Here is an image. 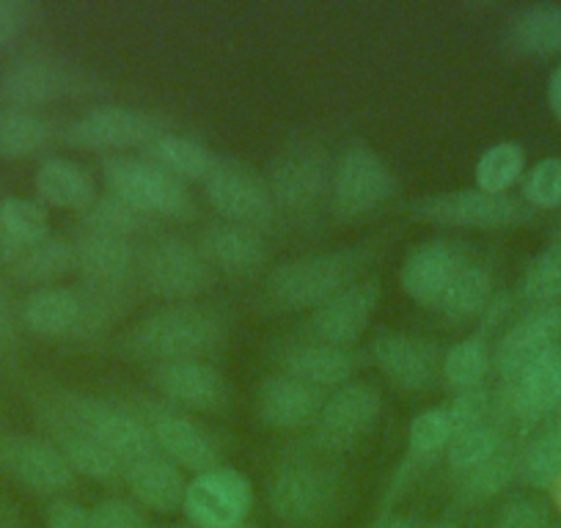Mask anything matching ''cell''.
<instances>
[{
    "mask_svg": "<svg viewBox=\"0 0 561 528\" xmlns=\"http://www.w3.org/2000/svg\"><path fill=\"white\" fill-rule=\"evenodd\" d=\"M36 193L45 204L58 209H78L85 213L96 202V185L83 165L72 160L53 158L36 169Z\"/></svg>",
    "mask_w": 561,
    "mask_h": 528,
    "instance_id": "f1b7e54d",
    "label": "cell"
},
{
    "mask_svg": "<svg viewBox=\"0 0 561 528\" xmlns=\"http://www.w3.org/2000/svg\"><path fill=\"white\" fill-rule=\"evenodd\" d=\"M31 9L20 0H0V50L12 45L28 25Z\"/></svg>",
    "mask_w": 561,
    "mask_h": 528,
    "instance_id": "f907efd6",
    "label": "cell"
},
{
    "mask_svg": "<svg viewBox=\"0 0 561 528\" xmlns=\"http://www.w3.org/2000/svg\"><path fill=\"white\" fill-rule=\"evenodd\" d=\"M204 193L215 213L224 215L231 223L259 229V226H267L275 215L267 180L240 160L218 158L215 169L204 180Z\"/></svg>",
    "mask_w": 561,
    "mask_h": 528,
    "instance_id": "52a82bcc",
    "label": "cell"
},
{
    "mask_svg": "<svg viewBox=\"0 0 561 528\" xmlns=\"http://www.w3.org/2000/svg\"><path fill=\"white\" fill-rule=\"evenodd\" d=\"M91 528H149L147 517L135 501L127 498H102L89 509Z\"/></svg>",
    "mask_w": 561,
    "mask_h": 528,
    "instance_id": "bcb514c9",
    "label": "cell"
},
{
    "mask_svg": "<svg viewBox=\"0 0 561 528\" xmlns=\"http://www.w3.org/2000/svg\"><path fill=\"white\" fill-rule=\"evenodd\" d=\"M224 320L204 306H171L140 320L129 331L127 349L138 358L202 360L224 342Z\"/></svg>",
    "mask_w": 561,
    "mask_h": 528,
    "instance_id": "7a4b0ae2",
    "label": "cell"
},
{
    "mask_svg": "<svg viewBox=\"0 0 561 528\" xmlns=\"http://www.w3.org/2000/svg\"><path fill=\"white\" fill-rule=\"evenodd\" d=\"M526 171V152H523L520 144L515 141H501L495 147H490L482 158L477 160V187L484 193H493V196H504L512 185L523 176Z\"/></svg>",
    "mask_w": 561,
    "mask_h": 528,
    "instance_id": "74e56055",
    "label": "cell"
},
{
    "mask_svg": "<svg viewBox=\"0 0 561 528\" xmlns=\"http://www.w3.org/2000/svg\"><path fill=\"white\" fill-rule=\"evenodd\" d=\"M45 528H91L89 509L78 501L56 498L45 512Z\"/></svg>",
    "mask_w": 561,
    "mask_h": 528,
    "instance_id": "681fc988",
    "label": "cell"
},
{
    "mask_svg": "<svg viewBox=\"0 0 561 528\" xmlns=\"http://www.w3.org/2000/svg\"><path fill=\"white\" fill-rule=\"evenodd\" d=\"M0 325H3V303H0Z\"/></svg>",
    "mask_w": 561,
    "mask_h": 528,
    "instance_id": "11a10c76",
    "label": "cell"
},
{
    "mask_svg": "<svg viewBox=\"0 0 561 528\" xmlns=\"http://www.w3.org/2000/svg\"><path fill=\"white\" fill-rule=\"evenodd\" d=\"M371 358L386 377L408 391L427 388L440 369L438 347L408 333H382L371 342Z\"/></svg>",
    "mask_w": 561,
    "mask_h": 528,
    "instance_id": "ac0fdd59",
    "label": "cell"
},
{
    "mask_svg": "<svg viewBox=\"0 0 561 528\" xmlns=\"http://www.w3.org/2000/svg\"><path fill=\"white\" fill-rule=\"evenodd\" d=\"M510 386V408L520 424H539L561 411V344L520 371Z\"/></svg>",
    "mask_w": 561,
    "mask_h": 528,
    "instance_id": "d6986e66",
    "label": "cell"
},
{
    "mask_svg": "<svg viewBox=\"0 0 561 528\" xmlns=\"http://www.w3.org/2000/svg\"><path fill=\"white\" fill-rule=\"evenodd\" d=\"M149 160L187 185V182L207 180L209 171L218 163V154H215L213 149L204 147L202 141H196V138L163 133V136L149 147Z\"/></svg>",
    "mask_w": 561,
    "mask_h": 528,
    "instance_id": "d6a6232c",
    "label": "cell"
},
{
    "mask_svg": "<svg viewBox=\"0 0 561 528\" xmlns=\"http://www.w3.org/2000/svg\"><path fill=\"white\" fill-rule=\"evenodd\" d=\"M0 468L39 495H56L72 482V468L53 440L34 435L0 438Z\"/></svg>",
    "mask_w": 561,
    "mask_h": 528,
    "instance_id": "4fadbf2b",
    "label": "cell"
},
{
    "mask_svg": "<svg viewBox=\"0 0 561 528\" xmlns=\"http://www.w3.org/2000/svg\"><path fill=\"white\" fill-rule=\"evenodd\" d=\"M107 191L147 218L187 220L196 213L191 191L182 180L160 169L152 160L111 154L102 160Z\"/></svg>",
    "mask_w": 561,
    "mask_h": 528,
    "instance_id": "277c9868",
    "label": "cell"
},
{
    "mask_svg": "<svg viewBox=\"0 0 561 528\" xmlns=\"http://www.w3.org/2000/svg\"><path fill=\"white\" fill-rule=\"evenodd\" d=\"M198 251L213 271L229 273V276H248L259 271L267 259V245L259 229L231 223V220L209 226L198 240Z\"/></svg>",
    "mask_w": 561,
    "mask_h": 528,
    "instance_id": "7402d4cb",
    "label": "cell"
},
{
    "mask_svg": "<svg viewBox=\"0 0 561 528\" xmlns=\"http://www.w3.org/2000/svg\"><path fill=\"white\" fill-rule=\"evenodd\" d=\"M490 300H493V278H490V273L479 264H466L455 276L451 287L446 289L444 298H440L438 309L451 322H468L484 314Z\"/></svg>",
    "mask_w": 561,
    "mask_h": 528,
    "instance_id": "e575fe53",
    "label": "cell"
},
{
    "mask_svg": "<svg viewBox=\"0 0 561 528\" xmlns=\"http://www.w3.org/2000/svg\"><path fill=\"white\" fill-rule=\"evenodd\" d=\"M446 408H449L451 418H455V433L490 422V393L484 391V386L457 391L455 402Z\"/></svg>",
    "mask_w": 561,
    "mask_h": 528,
    "instance_id": "c3c4849f",
    "label": "cell"
},
{
    "mask_svg": "<svg viewBox=\"0 0 561 528\" xmlns=\"http://www.w3.org/2000/svg\"><path fill=\"white\" fill-rule=\"evenodd\" d=\"M270 509L289 526H314L336 501V477L314 462H287L270 482Z\"/></svg>",
    "mask_w": 561,
    "mask_h": 528,
    "instance_id": "ba28073f",
    "label": "cell"
},
{
    "mask_svg": "<svg viewBox=\"0 0 561 528\" xmlns=\"http://www.w3.org/2000/svg\"><path fill=\"white\" fill-rule=\"evenodd\" d=\"M393 182L386 160L366 144H353L333 169V207L342 218H360L391 198Z\"/></svg>",
    "mask_w": 561,
    "mask_h": 528,
    "instance_id": "9c48e42d",
    "label": "cell"
},
{
    "mask_svg": "<svg viewBox=\"0 0 561 528\" xmlns=\"http://www.w3.org/2000/svg\"><path fill=\"white\" fill-rule=\"evenodd\" d=\"M501 451V433L493 422L479 424V427H468L455 433L446 457H449V466L460 473H471L473 468L484 466L488 460H493Z\"/></svg>",
    "mask_w": 561,
    "mask_h": 528,
    "instance_id": "60d3db41",
    "label": "cell"
},
{
    "mask_svg": "<svg viewBox=\"0 0 561 528\" xmlns=\"http://www.w3.org/2000/svg\"><path fill=\"white\" fill-rule=\"evenodd\" d=\"M45 422L50 424L53 433L78 429V433L96 438L122 462L124 473L127 468L138 466L160 451L149 424L129 416L127 411L111 405V402L91 400V397H69V393L53 397L45 408Z\"/></svg>",
    "mask_w": 561,
    "mask_h": 528,
    "instance_id": "6da1fadb",
    "label": "cell"
},
{
    "mask_svg": "<svg viewBox=\"0 0 561 528\" xmlns=\"http://www.w3.org/2000/svg\"><path fill=\"white\" fill-rule=\"evenodd\" d=\"M280 366H284V375L309 382L320 391L322 388L347 386L355 371V360L347 349L328 347L322 342L289 344L280 353Z\"/></svg>",
    "mask_w": 561,
    "mask_h": 528,
    "instance_id": "484cf974",
    "label": "cell"
},
{
    "mask_svg": "<svg viewBox=\"0 0 561 528\" xmlns=\"http://www.w3.org/2000/svg\"><path fill=\"white\" fill-rule=\"evenodd\" d=\"M50 234V220L45 207L34 198H0V256L34 245Z\"/></svg>",
    "mask_w": 561,
    "mask_h": 528,
    "instance_id": "1f68e13d",
    "label": "cell"
},
{
    "mask_svg": "<svg viewBox=\"0 0 561 528\" xmlns=\"http://www.w3.org/2000/svg\"><path fill=\"white\" fill-rule=\"evenodd\" d=\"M325 397L320 388L300 382L289 375H273L259 386V418L275 429H298L314 424Z\"/></svg>",
    "mask_w": 561,
    "mask_h": 528,
    "instance_id": "ffe728a7",
    "label": "cell"
},
{
    "mask_svg": "<svg viewBox=\"0 0 561 528\" xmlns=\"http://www.w3.org/2000/svg\"><path fill=\"white\" fill-rule=\"evenodd\" d=\"M490 366H493V349L488 347L482 336L462 338L440 360V371L457 391L482 386Z\"/></svg>",
    "mask_w": 561,
    "mask_h": 528,
    "instance_id": "f35d334b",
    "label": "cell"
},
{
    "mask_svg": "<svg viewBox=\"0 0 561 528\" xmlns=\"http://www.w3.org/2000/svg\"><path fill=\"white\" fill-rule=\"evenodd\" d=\"M561 344V300L548 306H531L493 349V366L501 380L512 382L526 366L542 358Z\"/></svg>",
    "mask_w": 561,
    "mask_h": 528,
    "instance_id": "7c38bea8",
    "label": "cell"
},
{
    "mask_svg": "<svg viewBox=\"0 0 561 528\" xmlns=\"http://www.w3.org/2000/svg\"><path fill=\"white\" fill-rule=\"evenodd\" d=\"M413 215L427 223L440 226H462V229H499V226L520 223L531 218V207L523 198L493 196L479 187L466 191L435 193L415 202Z\"/></svg>",
    "mask_w": 561,
    "mask_h": 528,
    "instance_id": "5b68a950",
    "label": "cell"
},
{
    "mask_svg": "<svg viewBox=\"0 0 561 528\" xmlns=\"http://www.w3.org/2000/svg\"><path fill=\"white\" fill-rule=\"evenodd\" d=\"M85 317V303L78 292L64 287H36L20 303V320L31 333L61 338L78 331Z\"/></svg>",
    "mask_w": 561,
    "mask_h": 528,
    "instance_id": "d4e9b609",
    "label": "cell"
},
{
    "mask_svg": "<svg viewBox=\"0 0 561 528\" xmlns=\"http://www.w3.org/2000/svg\"><path fill=\"white\" fill-rule=\"evenodd\" d=\"M144 276H147L149 289L160 298L185 300L196 298L204 292L213 278V267L204 262L202 251L187 245L185 240H160L144 262Z\"/></svg>",
    "mask_w": 561,
    "mask_h": 528,
    "instance_id": "5bb4252c",
    "label": "cell"
},
{
    "mask_svg": "<svg viewBox=\"0 0 561 528\" xmlns=\"http://www.w3.org/2000/svg\"><path fill=\"white\" fill-rule=\"evenodd\" d=\"M506 42L523 56H556L561 53V3L526 7L510 20Z\"/></svg>",
    "mask_w": 561,
    "mask_h": 528,
    "instance_id": "f546056e",
    "label": "cell"
},
{
    "mask_svg": "<svg viewBox=\"0 0 561 528\" xmlns=\"http://www.w3.org/2000/svg\"><path fill=\"white\" fill-rule=\"evenodd\" d=\"M377 303H380V284L377 282H355L331 300L314 309L311 314V333L314 342L328 344V347L347 349L350 344L358 342L375 317Z\"/></svg>",
    "mask_w": 561,
    "mask_h": 528,
    "instance_id": "9a60e30c",
    "label": "cell"
},
{
    "mask_svg": "<svg viewBox=\"0 0 561 528\" xmlns=\"http://www.w3.org/2000/svg\"><path fill=\"white\" fill-rule=\"evenodd\" d=\"M462 267L460 251L451 242L427 240L404 256L399 284L419 306H438Z\"/></svg>",
    "mask_w": 561,
    "mask_h": 528,
    "instance_id": "e0dca14e",
    "label": "cell"
},
{
    "mask_svg": "<svg viewBox=\"0 0 561 528\" xmlns=\"http://www.w3.org/2000/svg\"><path fill=\"white\" fill-rule=\"evenodd\" d=\"M3 528H20V526H3Z\"/></svg>",
    "mask_w": 561,
    "mask_h": 528,
    "instance_id": "9f6ffc18",
    "label": "cell"
},
{
    "mask_svg": "<svg viewBox=\"0 0 561 528\" xmlns=\"http://www.w3.org/2000/svg\"><path fill=\"white\" fill-rule=\"evenodd\" d=\"M163 136L158 118L124 105H105L83 113L67 127V141L91 152H127L152 147Z\"/></svg>",
    "mask_w": 561,
    "mask_h": 528,
    "instance_id": "30bf717a",
    "label": "cell"
},
{
    "mask_svg": "<svg viewBox=\"0 0 561 528\" xmlns=\"http://www.w3.org/2000/svg\"><path fill=\"white\" fill-rule=\"evenodd\" d=\"M495 528H553L550 526V506L539 498H512L501 506Z\"/></svg>",
    "mask_w": 561,
    "mask_h": 528,
    "instance_id": "7dc6e473",
    "label": "cell"
},
{
    "mask_svg": "<svg viewBox=\"0 0 561 528\" xmlns=\"http://www.w3.org/2000/svg\"><path fill=\"white\" fill-rule=\"evenodd\" d=\"M69 72L47 58H20L0 78V100L7 107L36 111L45 102L58 100L69 89Z\"/></svg>",
    "mask_w": 561,
    "mask_h": 528,
    "instance_id": "cb8c5ba5",
    "label": "cell"
},
{
    "mask_svg": "<svg viewBox=\"0 0 561 528\" xmlns=\"http://www.w3.org/2000/svg\"><path fill=\"white\" fill-rule=\"evenodd\" d=\"M72 262L96 287H116L133 267V251L127 240L85 231L72 242Z\"/></svg>",
    "mask_w": 561,
    "mask_h": 528,
    "instance_id": "83f0119b",
    "label": "cell"
},
{
    "mask_svg": "<svg viewBox=\"0 0 561 528\" xmlns=\"http://www.w3.org/2000/svg\"><path fill=\"white\" fill-rule=\"evenodd\" d=\"M523 202L531 209L561 207V158H545L523 180Z\"/></svg>",
    "mask_w": 561,
    "mask_h": 528,
    "instance_id": "f6af8a7d",
    "label": "cell"
},
{
    "mask_svg": "<svg viewBox=\"0 0 561 528\" xmlns=\"http://www.w3.org/2000/svg\"><path fill=\"white\" fill-rule=\"evenodd\" d=\"M517 477L539 490L561 482V418L517 457Z\"/></svg>",
    "mask_w": 561,
    "mask_h": 528,
    "instance_id": "8d00e7d4",
    "label": "cell"
},
{
    "mask_svg": "<svg viewBox=\"0 0 561 528\" xmlns=\"http://www.w3.org/2000/svg\"><path fill=\"white\" fill-rule=\"evenodd\" d=\"M0 264L12 271L14 278L25 284H36V287H53L56 278L72 271V245L58 237L47 234L45 240L34 242V245L14 251L9 256H0Z\"/></svg>",
    "mask_w": 561,
    "mask_h": 528,
    "instance_id": "4dcf8cb0",
    "label": "cell"
},
{
    "mask_svg": "<svg viewBox=\"0 0 561 528\" xmlns=\"http://www.w3.org/2000/svg\"><path fill=\"white\" fill-rule=\"evenodd\" d=\"M242 528H245V526H242Z\"/></svg>",
    "mask_w": 561,
    "mask_h": 528,
    "instance_id": "680465c9",
    "label": "cell"
},
{
    "mask_svg": "<svg viewBox=\"0 0 561 528\" xmlns=\"http://www.w3.org/2000/svg\"><path fill=\"white\" fill-rule=\"evenodd\" d=\"M435 528H457V526H451V523H440V526H435Z\"/></svg>",
    "mask_w": 561,
    "mask_h": 528,
    "instance_id": "db71d44e",
    "label": "cell"
},
{
    "mask_svg": "<svg viewBox=\"0 0 561 528\" xmlns=\"http://www.w3.org/2000/svg\"><path fill=\"white\" fill-rule=\"evenodd\" d=\"M253 506V484L237 468L218 466L187 482L185 509L196 528H242Z\"/></svg>",
    "mask_w": 561,
    "mask_h": 528,
    "instance_id": "8992f818",
    "label": "cell"
},
{
    "mask_svg": "<svg viewBox=\"0 0 561 528\" xmlns=\"http://www.w3.org/2000/svg\"><path fill=\"white\" fill-rule=\"evenodd\" d=\"M53 435H56L53 444L61 449L72 473H83V477L100 479V482H113V479L124 477L122 462L91 435L78 433V429H61V433Z\"/></svg>",
    "mask_w": 561,
    "mask_h": 528,
    "instance_id": "d590c367",
    "label": "cell"
},
{
    "mask_svg": "<svg viewBox=\"0 0 561 528\" xmlns=\"http://www.w3.org/2000/svg\"><path fill=\"white\" fill-rule=\"evenodd\" d=\"M152 528H169V526H152Z\"/></svg>",
    "mask_w": 561,
    "mask_h": 528,
    "instance_id": "6f0895ef",
    "label": "cell"
},
{
    "mask_svg": "<svg viewBox=\"0 0 561 528\" xmlns=\"http://www.w3.org/2000/svg\"><path fill=\"white\" fill-rule=\"evenodd\" d=\"M53 138V127L42 113L3 107L0 111V160H23L42 152Z\"/></svg>",
    "mask_w": 561,
    "mask_h": 528,
    "instance_id": "836d02e7",
    "label": "cell"
},
{
    "mask_svg": "<svg viewBox=\"0 0 561 528\" xmlns=\"http://www.w3.org/2000/svg\"><path fill=\"white\" fill-rule=\"evenodd\" d=\"M517 477V457H512L510 451L501 449L493 460H488L484 466L473 468L471 473H466V482L460 487V498L466 504H482V501L495 498L501 490H506V484Z\"/></svg>",
    "mask_w": 561,
    "mask_h": 528,
    "instance_id": "ee69618b",
    "label": "cell"
},
{
    "mask_svg": "<svg viewBox=\"0 0 561 528\" xmlns=\"http://www.w3.org/2000/svg\"><path fill=\"white\" fill-rule=\"evenodd\" d=\"M380 408V388L371 386V382L350 380L347 386L336 388L322 405L320 416L314 422L317 440L331 451L350 449L375 427Z\"/></svg>",
    "mask_w": 561,
    "mask_h": 528,
    "instance_id": "8fae6325",
    "label": "cell"
},
{
    "mask_svg": "<svg viewBox=\"0 0 561 528\" xmlns=\"http://www.w3.org/2000/svg\"><path fill=\"white\" fill-rule=\"evenodd\" d=\"M331 176L325 154L309 144H300L273 160L267 171V187L275 207L280 204L287 209H306L320 202Z\"/></svg>",
    "mask_w": 561,
    "mask_h": 528,
    "instance_id": "2e32d148",
    "label": "cell"
},
{
    "mask_svg": "<svg viewBox=\"0 0 561 528\" xmlns=\"http://www.w3.org/2000/svg\"><path fill=\"white\" fill-rule=\"evenodd\" d=\"M158 449L169 457L174 466L187 468V471H213L220 466V449L213 435L202 424L191 422L176 413H158L149 424Z\"/></svg>",
    "mask_w": 561,
    "mask_h": 528,
    "instance_id": "603a6c76",
    "label": "cell"
},
{
    "mask_svg": "<svg viewBox=\"0 0 561 528\" xmlns=\"http://www.w3.org/2000/svg\"><path fill=\"white\" fill-rule=\"evenodd\" d=\"M451 438H455V418L446 405L421 411L408 427L410 455L419 457V460H427V457L449 449Z\"/></svg>",
    "mask_w": 561,
    "mask_h": 528,
    "instance_id": "b9f144b4",
    "label": "cell"
},
{
    "mask_svg": "<svg viewBox=\"0 0 561 528\" xmlns=\"http://www.w3.org/2000/svg\"><path fill=\"white\" fill-rule=\"evenodd\" d=\"M523 295L531 306H548L561 300V237L537 253L523 276Z\"/></svg>",
    "mask_w": 561,
    "mask_h": 528,
    "instance_id": "ab89813d",
    "label": "cell"
},
{
    "mask_svg": "<svg viewBox=\"0 0 561 528\" xmlns=\"http://www.w3.org/2000/svg\"><path fill=\"white\" fill-rule=\"evenodd\" d=\"M364 248H342V251H322L298 256L275 267L267 289L278 306L287 309H320L325 300L358 282V273L366 267Z\"/></svg>",
    "mask_w": 561,
    "mask_h": 528,
    "instance_id": "3957f363",
    "label": "cell"
},
{
    "mask_svg": "<svg viewBox=\"0 0 561 528\" xmlns=\"http://www.w3.org/2000/svg\"><path fill=\"white\" fill-rule=\"evenodd\" d=\"M369 528H421V520L413 515H404V512H386Z\"/></svg>",
    "mask_w": 561,
    "mask_h": 528,
    "instance_id": "816d5d0a",
    "label": "cell"
},
{
    "mask_svg": "<svg viewBox=\"0 0 561 528\" xmlns=\"http://www.w3.org/2000/svg\"><path fill=\"white\" fill-rule=\"evenodd\" d=\"M83 218H85V229L89 231L118 237V240H127V237H133L135 231H140L144 229V223H147V215H140L138 209L124 204L122 198H116L113 193H107V196H96V202L85 209Z\"/></svg>",
    "mask_w": 561,
    "mask_h": 528,
    "instance_id": "7bdbcfd3",
    "label": "cell"
},
{
    "mask_svg": "<svg viewBox=\"0 0 561 528\" xmlns=\"http://www.w3.org/2000/svg\"><path fill=\"white\" fill-rule=\"evenodd\" d=\"M154 386L165 400L193 411H215L226 402V380L204 360H169L154 369Z\"/></svg>",
    "mask_w": 561,
    "mask_h": 528,
    "instance_id": "44dd1931",
    "label": "cell"
},
{
    "mask_svg": "<svg viewBox=\"0 0 561 528\" xmlns=\"http://www.w3.org/2000/svg\"><path fill=\"white\" fill-rule=\"evenodd\" d=\"M548 105H550V111H553V116L561 122V64L553 69V74H550Z\"/></svg>",
    "mask_w": 561,
    "mask_h": 528,
    "instance_id": "f5cc1de1",
    "label": "cell"
},
{
    "mask_svg": "<svg viewBox=\"0 0 561 528\" xmlns=\"http://www.w3.org/2000/svg\"><path fill=\"white\" fill-rule=\"evenodd\" d=\"M124 477H127V484L138 506L169 515V512L182 509V504H185L187 482L182 479L180 466H174L163 451L127 468Z\"/></svg>",
    "mask_w": 561,
    "mask_h": 528,
    "instance_id": "4316f807",
    "label": "cell"
}]
</instances>
